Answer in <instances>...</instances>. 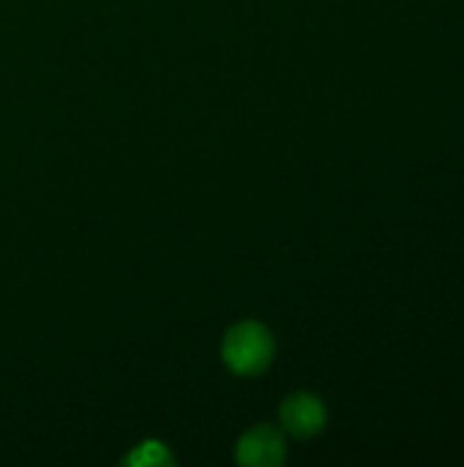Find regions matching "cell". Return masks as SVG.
<instances>
[{"label": "cell", "mask_w": 464, "mask_h": 467, "mask_svg": "<svg viewBox=\"0 0 464 467\" xmlns=\"http://www.w3.org/2000/svg\"><path fill=\"white\" fill-rule=\"evenodd\" d=\"M273 356H276L273 334L257 320H241L224 334L222 358L235 375L254 378L271 367Z\"/></svg>", "instance_id": "cell-1"}, {"label": "cell", "mask_w": 464, "mask_h": 467, "mask_svg": "<svg viewBox=\"0 0 464 467\" xmlns=\"http://www.w3.org/2000/svg\"><path fill=\"white\" fill-rule=\"evenodd\" d=\"M325 424H328V410H325V402L317 394L295 391L279 408V427H282V432L293 435L298 441L317 438L325 430Z\"/></svg>", "instance_id": "cell-2"}, {"label": "cell", "mask_w": 464, "mask_h": 467, "mask_svg": "<svg viewBox=\"0 0 464 467\" xmlns=\"http://www.w3.org/2000/svg\"><path fill=\"white\" fill-rule=\"evenodd\" d=\"M235 460L241 465L252 467H276L287 460V441L282 427L273 424H257L249 432L241 435L235 446Z\"/></svg>", "instance_id": "cell-3"}, {"label": "cell", "mask_w": 464, "mask_h": 467, "mask_svg": "<svg viewBox=\"0 0 464 467\" xmlns=\"http://www.w3.org/2000/svg\"><path fill=\"white\" fill-rule=\"evenodd\" d=\"M172 457L167 451L164 443L159 441H148V443H139L129 457H126V465H170Z\"/></svg>", "instance_id": "cell-4"}]
</instances>
